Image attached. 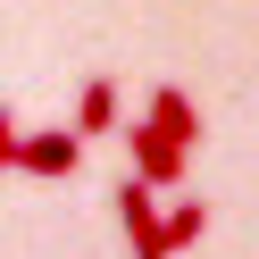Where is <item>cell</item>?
Returning a JSON list of instances; mask_svg holds the SVG:
<instances>
[{"mask_svg": "<svg viewBox=\"0 0 259 259\" xmlns=\"http://www.w3.org/2000/svg\"><path fill=\"white\" fill-rule=\"evenodd\" d=\"M84 125H42V134H17V125L0 117V167H17V176H75L84 167Z\"/></svg>", "mask_w": 259, "mask_h": 259, "instance_id": "obj_1", "label": "cell"}, {"mask_svg": "<svg viewBox=\"0 0 259 259\" xmlns=\"http://www.w3.org/2000/svg\"><path fill=\"white\" fill-rule=\"evenodd\" d=\"M125 151H134V176H142V184H159V192H167V184H184V142H176V134H159V125L151 117H125Z\"/></svg>", "mask_w": 259, "mask_h": 259, "instance_id": "obj_2", "label": "cell"}, {"mask_svg": "<svg viewBox=\"0 0 259 259\" xmlns=\"http://www.w3.org/2000/svg\"><path fill=\"white\" fill-rule=\"evenodd\" d=\"M117 218H125V242H134V259H167V251H159V226H167V209H159V184L125 176V184H117Z\"/></svg>", "mask_w": 259, "mask_h": 259, "instance_id": "obj_3", "label": "cell"}, {"mask_svg": "<svg viewBox=\"0 0 259 259\" xmlns=\"http://www.w3.org/2000/svg\"><path fill=\"white\" fill-rule=\"evenodd\" d=\"M142 117H151L159 134H176L184 151H201V109H192L184 84H151V109H142Z\"/></svg>", "mask_w": 259, "mask_h": 259, "instance_id": "obj_4", "label": "cell"}, {"mask_svg": "<svg viewBox=\"0 0 259 259\" xmlns=\"http://www.w3.org/2000/svg\"><path fill=\"white\" fill-rule=\"evenodd\" d=\"M75 125H84V134H109V125H125V101H117V84H109V75H92V84L75 92Z\"/></svg>", "mask_w": 259, "mask_h": 259, "instance_id": "obj_5", "label": "cell"}, {"mask_svg": "<svg viewBox=\"0 0 259 259\" xmlns=\"http://www.w3.org/2000/svg\"><path fill=\"white\" fill-rule=\"evenodd\" d=\"M201 226H209V201H176L167 209V226H159V251H192V242H201Z\"/></svg>", "mask_w": 259, "mask_h": 259, "instance_id": "obj_6", "label": "cell"}]
</instances>
